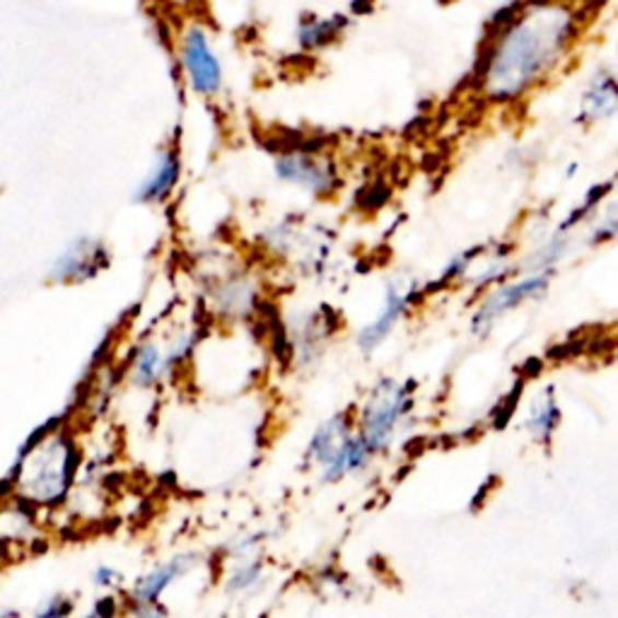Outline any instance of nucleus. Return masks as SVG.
Listing matches in <instances>:
<instances>
[{"instance_id": "f3484780", "label": "nucleus", "mask_w": 618, "mask_h": 618, "mask_svg": "<svg viewBox=\"0 0 618 618\" xmlns=\"http://www.w3.org/2000/svg\"><path fill=\"white\" fill-rule=\"evenodd\" d=\"M261 578V565L247 561L244 565L232 570L230 575V590L232 592H242V590H252L256 585V580Z\"/></svg>"}, {"instance_id": "412c9836", "label": "nucleus", "mask_w": 618, "mask_h": 618, "mask_svg": "<svg viewBox=\"0 0 618 618\" xmlns=\"http://www.w3.org/2000/svg\"><path fill=\"white\" fill-rule=\"evenodd\" d=\"M578 170H580V162H573V165L565 167V179H575L578 177Z\"/></svg>"}, {"instance_id": "6e6552de", "label": "nucleus", "mask_w": 618, "mask_h": 618, "mask_svg": "<svg viewBox=\"0 0 618 618\" xmlns=\"http://www.w3.org/2000/svg\"><path fill=\"white\" fill-rule=\"evenodd\" d=\"M107 264V252L92 237H80L68 247L51 266L56 283H83L95 278L100 268Z\"/></svg>"}, {"instance_id": "20e7f679", "label": "nucleus", "mask_w": 618, "mask_h": 618, "mask_svg": "<svg viewBox=\"0 0 618 618\" xmlns=\"http://www.w3.org/2000/svg\"><path fill=\"white\" fill-rule=\"evenodd\" d=\"M408 408H411V394L404 384L392 380L377 384L363 404V413H360V438L365 440L372 452H382L392 445Z\"/></svg>"}, {"instance_id": "4468645a", "label": "nucleus", "mask_w": 618, "mask_h": 618, "mask_svg": "<svg viewBox=\"0 0 618 618\" xmlns=\"http://www.w3.org/2000/svg\"><path fill=\"white\" fill-rule=\"evenodd\" d=\"M170 358L167 351H162L155 343H143L133 355V368H131V380L138 387H153L162 377L170 372Z\"/></svg>"}, {"instance_id": "a211bd4d", "label": "nucleus", "mask_w": 618, "mask_h": 618, "mask_svg": "<svg viewBox=\"0 0 618 618\" xmlns=\"http://www.w3.org/2000/svg\"><path fill=\"white\" fill-rule=\"evenodd\" d=\"M73 611V604L66 597H54L46 602L34 618H68Z\"/></svg>"}, {"instance_id": "9d476101", "label": "nucleus", "mask_w": 618, "mask_h": 618, "mask_svg": "<svg viewBox=\"0 0 618 618\" xmlns=\"http://www.w3.org/2000/svg\"><path fill=\"white\" fill-rule=\"evenodd\" d=\"M413 302V288L411 285H401V283H392L387 288V295H384L382 310L377 312L375 322H370L363 331L358 334V343L363 348L365 353H372L375 348H380L387 336L392 334V329L399 319L404 317V312L408 310V305Z\"/></svg>"}, {"instance_id": "39448f33", "label": "nucleus", "mask_w": 618, "mask_h": 618, "mask_svg": "<svg viewBox=\"0 0 618 618\" xmlns=\"http://www.w3.org/2000/svg\"><path fill=\"white\" fill-rule=\"evenodd\" d=\"M179 66L196 95L215 97L223 90V63H220L208 32L196 22L186 25L179 37Z\"/></svg>"}, {"instance_id": "1a4fd4ad", "label": "nucleus", "mask_w": 618, "mask_h": 618, "mask_svg": "<svg viewBox=\"0 0 618 618\" xmlns=\"http://www.w3.org/2000/svg\"><path fill=\"white\" fill-rule=\"evenodd\" d=\"M618 114V75L611 68H597L580 95L578 124H602Z\"/></svg>"}, {"instance_id": "7ed1b4c3", "label": "nucleus", "mask_w": 618, "mask_h": 618, "mask_svg": "<svg viewBox=\"0 0 618 618\" xmlns=\"http://www.w3.org/2000/svg\"><path fill=\"white\" fill-rule=\"evenodd\" d=\"M370 454L372 450L363 438L353 435L351 421L346 416L329 418L310 440V457L322 466V474L329 481L363 469Z\"/></svg>"}, {"instance_id": "f03ea898", "label": "nucleus", "mask_w": 618, "mask_h": 618, "mask_svg": "<svg viewBox=\"0 0 618 618\" xmlns=\"http://www.w3.org/2000/svg\"><path fill=\"white\" fill-rule=\"evenodd\" d=\"M78 469V452L63 433L44 438L25 459L22 491L39 505H56L66 498Z\"/></svg>"}, {"instance_id": "6ab92c4d", "label": "nucleus", "mask_w": 618, "mask_h": 618, "mask_svg": "<svg viewBox=\"0 0 618 618\" xmlns=\"http://www.w3.org/2000/svg\"><path fill=\"white\" fill-rule=\"evenodd\" d=\"M131 618H165V616H162V611L158 609L155 604H143V602H138V606H133Z\"/></svg>"}, {"instance_id": "dca6fc26", "label": "nucleus", "mask_w": 618, "mask_h": 618, "mask_svg": "<svg viewBox=\"0 0 618 618\" xmlns=\"http://www.w3.org/2000/svg\"><path fill=\"white\" fill-rule=\"evenodd\" d=\"M618 237V201H611L609 208L597 213L594 218V225L587 235V244L592 247H599V244H606Z\"/></svg>"}, {"instance_id": "0eeeda50", "label": "nucleus", "mask_w": 618, "mask_h": 618, "mask_svg": "<svg viewBox=\"0 0 618 618\" xmlns=\"http://www.w3.org/2000/svg\"><path fill=\"white\" fill-rule=\"evenodd\" d=\"M548 283H551V271H532L529 276L520 278L515 283H503L500 288H495L476 312L474 317L476 334H486L500 317H503V314L517 310L520 305H524V302L541 298L546 293Z\"/></svg>"}, {"instance_id": "f257e3e1", "label": "nucleus", "mask_w": 618, "mask_h": 618, "mask_svg": "<svg viewBox=\"0 0 618 618\" xmlns=\"http://www.w3.org/2000/svg\"><path fill=\"white\" fill-rule=\"evenodd\" d=\"M582 13L570 0H529L493 27L476 80L488 102L512 104L546 83L582 34Z\"/></svg>"}, {"instance_id": "423d86ee", "label": "nucleus", "mask_w": 618, "mask_h": 618, "mask_svg": "<svg viewBox=\"0 0 618 618\" xmlns=\"http://www.w3.org/2000/svg\"><path fill=\"white\" fill-rule=\"evenodd\" d=\"M276 174L281 182L293 184L298 189H305L317 196L331 194L338 184V174L331 162L312 153V150L302 148H290L285 153L278 155Z\"/></svg>"}, {"instance_id": "2eb2a0df", "label": "nucleus", "mask_w": 618, "mask_h": 618, "mask_svg": "<svg viewBox=\"0 0 618 618\" xmlns=\"http://www.w3.org/2000/svg\"><path fill=\"white\" fill-rule=\"evenodd\" d=\"M346 25H348L346 18H331V20L329 18H326V20L312 18V20H305L300 25L298 39H300L302 46H305V49H322V46L331 44V42L341 37V32L346 30Z\"/></svg>"}, {"instance_id": "9b49d317", "label": "nucleus", "mask_w": 618, "mask_h": 618, "mask_svg": "<svg viewBox=\"0 0 618 618\" xmlns=\"http://www.w3.org/2000/svg\"><path fill=\"white\" fill-rule=\"evenodd\" d=\"M179 172H182V162H179L177 150H165V153L158 155L153 170L145 174L143 184L138 186L136 198L141 203L162 201V198H167L174 186H177Z\"/></svg>"}, {"instance_id": "4be33fe9", "label": "nucleus", "mask_w": 618, "mask_h": 618, "mask_svg": "<svg viewBox=\"0 0 618 618\" xmlns=\"http://www.w3.org/2000/svg\"><path fill=\"white\" fill-rule=\"evenodd\" d=\"M167 3H172V5H189L191 0H167Z\"/></svg>"}, {"instance_id": "f8f14e48", "label": "nucleus", "mask_w": 618, "mask_h": 618, "mask_svg": "<svg viewBox=\"0 0 618 618\" xmlns=\"http://www.w3.org/2000/svg\"><path fill=\"white\" fill-rule=\"evenodd\" d=\"M189 563H191L189 556H177V558H172V561L153 568L148 575H143L136 582L133 599L143 602V604H155L170 582H174L179 575H184L186 570H189Z\"/></svg>"}, {"instance_id": "ddd939ff", "label": "nucleus", "mask_w": 618, "mask_h": 618, "mask_svg": "<svg viewBox=\"0 0 618 618\" xmlns=\"http://www.w3.org/2000/svg\"><path fill=\"white\" fill-rule=\"evenodd\" d=\"M558 423H561V408L553 396V387H546L534 396L527 413V430L536 442H548L553 438Z\"/></svg>"}, {"instance_id": "aec40b11", "label": "nucleus", "mask_w": 618, "mask_h": 618, "mask_svg": "<svg viewBox=\"0 0 618 618\" xmlns=\"http://www.w3.org/2000/svg\"><path fill=\"white\" fill-rule=\"evenodd\" d=\"M116 580H119V575H116V570H112V568H100L95 573V582L100 587H112Z\"/></svg>"}]
</instances>
